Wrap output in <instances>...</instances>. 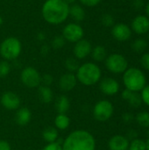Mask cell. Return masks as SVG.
Listing matches in <instances>:
<instances>
[{
  "mask_svg": "<svg viewBox=\"0 0 149 150\" xmlns=\"http://www.w3.org/2000/svg\"><path fill=\"white\" fill-rule=\"evenodd\" d=\"M65 43H66V40L62 37V35H57L52 40L51 45H52V47L54 49H61L63 47Z\"/></svg>",
  "mask_w": 149,
  "mask_h": 150,
  "instance_id": "30",
  "label": "cell"
},
{
  "mask_svg": "<svg viewBox=\"0 0 149 150\" xmlns=\"http://www.w3.org/2000/svg\"><path fill=\"white\" fill-rule=\"evenodd\" d=\"M11 69V66L8 61L3 60L0 61V78H4L7 76Z\"/></svg>",
  "mask_w": 149,
  "mask_h": 150,
  "instance_id": "29",
  "label": "cell"
},
{
  "mask_svg": "<svg viewBox=\"0 0 149 150\" xmlns=\"http://www.w3.org/2000/svg\"><path fill=\"white\" fill-rule=\"evenodd\" d=\"M141 98L143 103H145L148 106H149V85H146L141 93Z\"/></svg>",
  "mask_w": 149,
  "mask_h": 150,
  "instance_id": "32",
  "label": "cell"
},
{
  "mask_svg": "<svg viewBox=\"0 0 149 150\" xmlns=\"http://www.w3.org/2000/svg\"><path fill=\"white\" fill-rule=\"evenodd\" d=\"M90 54H91L93 60L96 62L105 61V59L107 57V51H106L105 47L104 46H101V45L96 46L94 48H92Z\"/></svg>",
  "mask_w": 149,
  "mask_h": 150,
  "instance_id": "22",
  "label": "cell"
},
{
  "mask_svg": "<svg viewBox=\"0 0 149 150\" xmlns=\"http://www.w3.org/2000/svg\"><path fill=\"white\" fill-rule=\"evenodd\" d=\"M42 17L51 25H60L69 16V5L63 0H47L41 8Z\"/></svg>",
  "mask_w": 149,
  "mask_h": 150,
  "instance_id": "1",
  "label": "cell"
},
{
  "mask_svg": "<svg viewBox=\"0 0 149 150\" xmlns=\"http://www.w3.org/2000/svg\"><path fill=\"white\" fill-rule=\"evenodd\" d=\"M61 147L62 150H95L96 140L90 132L79 129L69 134Z\"/></svg>",
  "mask_w": 149,
  "mask_h": 150,
  "instance_id": "2",
  "label": "cell"
},
{
  "mask_svg": "<svg viewBox=\"0 0 149 150\" xmlns=\"http://www.w3.org/2000/svg\"><path fill=\"white\" fill-rule=\"evenodd\" d=\"M112 34L113 38L120 42H124L128 40L132 36V29L131 27L124 23H119L112 26Z\"/></svg>",
  "mask_w": 149,
  "mask_h": 150,
  "instance_id": "11",
  "label": "cell"
},
{
  "mask_svg": "<svg viewBox=\"0 0 149 150\" xmlns=\"http://www.w3.org/2000/svg\"><path fill=\"white\" fill-rule=\"evenodd\" d=\"M0 150H11L10 143L7 141L0 140Z\"/></svg>",
  "mask_w": 149,
  "mask_h": 150,
  "instance_id": "37",
  "label": "cell"
},
{
  "mask_svg": "<svg viewBox=\"0 0 149 150\" xmlns=\"http://www.w3.org/2000/svg\"><path fill=\"white\" fill-rule=\"evenodd\" d=\"M59 133L58 130L54 127H48L42 132V138L47 143L55 142L58 140Z\"/></svg>",
  "mask_w": 149,
  "mask_h": 150,
  "instance_id": "21",
  "label": "cell"
},
{
  "mask_svg": "<svg viewBox=\"0 0 149 150\" xmlns=\"http://www.w3.org/2000/svg\"><path fill=\"white\" fill-rule=\"evenodd\" d=\"M141 65L144 69L149 71V53H145L141 55Z\"/></svg>",
  "mask_w": 149,
  "mask_h": 150,
  "instance_id": "34",
  "label": "cell"
},
{
  "mask_svg": "<svg viewBox=\"0 0 149 150\" xmlns=\"http://www.w3.org/2000/svg\"><path fill=\"white\" fill-rule=\"evenodd\" d=\"M147 134H148V138H149V128H148V132H147Z\"/></svg>",
  "mask_w": 149,
  "mask_h": 150,
  "instance_id": "47",
  "label": "cell"
},
{
  "mask_svg": "<svg viewBox=\"0 0 149 150\" xmlns=\"http://www.w3.org/2000/svg\"><path fill=\"white\" fill-rule=\"evenodd\" d=\"M49 52V46L47 45V44H44L41 46L40 47V54L43 55V56H46Z\"/></svg>",
  "mask_w": 149,
  "mask_h": 150,
  "instance_id": "39",
  "label": "cell"
},
{
  "mask_svg": "<svg viewBox=\"0 0 149 150\" xmlns=\"http://www.w3.org/2000/svg\"><path fill=\"white\" fill-rule=\"evenodd\" d=\"M133 5L134 9H136V10H141V9H142L143 6H144V1H143V0H133Z\"/></svg>",
  "mask_w": 149,
  "mask_h": 150,
  "instance_id": "38",
  "label": "cell"
},
{
  "mask_svg": "<svg viewBox=\"0 0 149 150\" xmlns=\"http://www.w3.org/2000/svg\"><path fill=\"white\" fill-rule=\"evenodd\" d=\"M38 96L40 100L44 104H49L53 101L54 94L49 86L40 85L38 87Z\"/></svg>",
  "mask_w": 149,
  "mask_h": 150,
  "instance_id": "20",
  "label": "cell"
},
{
  "mask_svg": "<svg viewBox=\"0 0 149 150\" xmlns=\"http://www.w3.org/2000/svg\"><path fill=\"white\" fill-rule=\"evenodd\" d=\"M146 13H147V17L149 18V2L146 4Z\"/></svg>",
  "mask_w": 149,
  "mask_h": 150,
  "instance_id": "44",
  "label": "cell"
},
{
  "mask_svg": "<svg viewBox=\"0 0 149 150\" xmlns=\"http://www.w3.org/2000/svg\"><path fill=\"white\" fill-rule=\"evenodd\" d=\"M129 144L130 142L126 137L117 134L110 139L108 142V148L110 150H128Z\"/></svg>",
  "mask_w": 149,
  "mask_h": 150,
  "instance_id": "16",
  "label": "cell"
},
{
  "mask_svg": "<svg viewBox=\"0 0 149 150\" xmlns=\"http://www.w3.org/2000/svg\"><path fill=\"white\" fill-rule=\"evenodd\" d=\"M77 83V78L75 73H65L59 79V87L62 91H72Z\"/></svg>",
  "mask_w": 149,
  "mask_h": 150,
  "instance_id": "15",
  "label": "cell"
},
{
  "mask_svg": "<svg viewBox=\"0 0 149 150\" xmlns=\"http://www.w3.org/2000/svg\"><path fill=\"white\" fill-rule=\"evenodd\" d=\"M3 25V18H2V16L0 15V26Z\"/></svg>",
  "mask_w": 149,
  "mask_h": 150,
  "instance_id": "46",
  "label": "cell"
},
{
  "mask_svg": "<svg viewBox=\"0 0 149 150\" xmlns=\"http://www.w3.org/2000/svg\"><path fill=\"white\" fill-rule=\"evenodd\" d=\"M54 82V77L50 74H44L41 76V83L45 86H50Z\"/></svg>",
  "mask_w": 149,
  "mask_h": 150,
  "instance_id": "33",
  "label": "cell"
},
{
  "mask_svg": "<svg viewBox=\"0 0 149 150\" xmlns=\"http://www.w3.org/2000/svg\"><path fill=\"white\" fill-rule=\"evenodd\" d=\"M139 126L144 128H149V112H141L136 115L135 118Z\"/></svg>",
  "mask_w": 149,
  "mask_h": 150,
  "instance_id": "25",
  "label": "cell"
},
{
  "mask_svg": "<svg viewBox=\"0 0 149 150\" xmlns=\"http://www.w3.org/2000/svg\"><path fill=\"white\" fill-rule=\"evenodd\" d=\"M92 50V46L88 40L82 39L75 43L73 53L77 60H83L90 54Z\"/></svg>",
  "mask_w": 149,
  "mask_h": 150,
  "instance_id": "12",
  "label": "cell"
},
{
  "mask_svg": "<svg viewBox=\"0 0 149 150\" xmlns=\"http://www.w3.org/2000/svg\"><path fill=\"white\" fill-rule=\"evenodd\" d=\"M101 23L106 27L113 26L114 25V18L111 14L105 13L101 17Z\"/></svg>",
  "mask_w": 149,
  "mask_h": 150,
  "instance_id": "31",
  "label": "cell"
},
{
  "mask_svg": "<svg viewBox=\"0 0 149 150\" xmlns=\"http://www.w3.org/2000/svg\"><path fill=\"white\" fill-rule=\"evenodd\" d=\"M99 89L107 96H114L119 91V83L114 78L105 77L100 81Z\"/></svg>",
  "mask_w": 149,
  "mask_h": 150,
  "instance_id": "13",
  "label": "cell"
},
{
  "mask_svg": "<svg viewBox=\"0 0 149 150\" xmlns=\"http://www.w3.org/2000/svg\"><path fill=\"white\" fill-rule=\"evenodd\" d=\"M122 118H123V120L126 121V123H129L130 121H132V120H133V114H132V113H129V112H126V113L123 114Z\"/></svg>",
  "mask_w": 149,
  "mask_h": 150,
  "instance_id": "40",
  "label": "cell"
},
{
  "mask_svg": "<svg viewBox=\"0 0 149 150\" xmlns=\"http://www.w3.org/2000/svg\"><path fill=\"white\" fill-rule=\"evenodd\" d=\"M20 80L27 88H37L41 84V76L33 67H25L20 73Z\"/></svg>",
  "mask_w": 149,
  "mask_h": 150,
  "instance_id": "7",
  "label": "cell"
},
{
  "mask_svg": "<svg viewBox=\"0 0 149 150\" xmlns=\"http://www.w3.org/2000/svg\"><path fill=\"white\" fill-rule=\"evenodd\" d=\"M131 29L137 34H145L149 32V18L145 15L136 16L133 21Z\"/></svg>",
  "mask_w": 149,
  "mask_h": 150,
  "instance_id": "14",
  "label": "cell"
},
{
  "mask_svg": "<svg viewBox=\"0 0 149 150\" xmlns=\"http://www.w3.org/2000/svg\"><path fill=\"white\" fill-rule=\"evenodd\" d=\"M113 112V105L108 100L98 101L93 108V116L99 122H105L111 119Z\"/></svg>",
  "mask_w": 149,
  "mask_h": 150,
  "instance_id": "8",
  "label": "cell"
},
{
  "mask_svg": "<svg viewBox=\"0 0 149 150\" xmlns=\"http://www.w3.org/2000/svg\"><path fill=\"white\" fill-rule=\"evenodd\" d=\"M22 45L16 37L5 38L0 44V54L5 61L16 60L21 54Z\"/></svg>",
  "mask_w": 149,
  "mask_h": 150,
  "instance_id": "5",
  "label": "cell"
},
{
  "mask_svg": "<svg viewBox=\"0 0 149 150\" xmlns=\"http://www.w3.org/2000/svg\"><path fill=\"white\" fill-rule=\"evenodd\" d=\"M64 2H66L68 5L69 4H76V2L77 1V0H63Z\"/></svg>",
  "mask_w": 149,
  "mask_h": 150,
  "instance_id": "43",
  "label": "cell"
},
{
  "mask_svg": "<svg viewBox=\"0 0 149 150\" xmlns=\"http://www.w3.org/2000/svg\"><path fill=\"white\" fill-rule=\"evenodd\" d=\"M69 16L77 23L81 22L85 18V11L82 5L74 4L69 5Z\"/></svg>",
  "mask_w": 149,
  "mask_h": 150,
  "instance_id": "19",
  "label": "cell"
},
{
  "mask_svg": "<svg viewBox=\"0 0 149 150\" xmlns=\"http://www.w3.org/2000/svg\"><path fill=\"white\" fill-rule=\"evenodd\" d=\"M70 125V119L66 114H58L54 119V127L57 130H65Z\"/></svg>",
  "mask_w": 149,
  "mask_h": 150,
  "instance_id": "23",
  "label": "cell"
},
{
  "mask_svg": "<svg viewBox=\"0 0 149 150\" xmlns=\"http://www.w3.org/2000/svg\"><path fill=\"white\" fill-rule=\"evenodd\" d=\"M123 83L126 89L133 91L138 92L147 85V78L142 70L138 68H129L123 75Z\"/></svg>",
  "mask_w": 149,
  "mask_h": 150,
  "instance_id": "4",
  "label": "cell"
},
{
  "mask_svg": "<svg viewBox=\"0 0 149 150\" xmlns=\"http://www.w3.org/2000/svg\"><path fill=\"white\" fill-rule=\"evenodd\" d=\"M148 1H149V0H148Z\"/></svg>",
  "mask_w": 149,
  "mask_h": 150,
  "instance_id": "49",
  "label": "cell"
},
{
  "mask_svg": "<svg viewBox=\"0 0 149 150\" xmlns=\"http://www.w3.org/2000/svg\"><path fill=\"white\" fill-rule=\"evenodd\" d=\"M146 149H147V150H149V138L146 142Z\"/></svg>",
  "mask_w": 149,
  "mask_h": 150,
  "instance_id": "45",
  "label": "cell"
},
{
  "mask_svg": "<svg viewBox=\"0 0 149 150\" xmlns=\"http://www.w3.org/2000/svg\"><path fill=\"white\" fill-rule=\"evenodd\" d=\"M126 101L129 104V105H131L133 108H138L142 103L141 95H139L137 92H132Z\"/></svg>",
  "mask_w": 149,
  "mask_h": 150,
  "instance_id": "27",
  "label": "cell"
},
{
  "mask_svg": "<svg viewBox=\"0 0 149 150\" xmlns=\"http://www.w3.org/2000/svg\"><path fill=\"white\" fill-rule=\"evenodd\" d=\"M105 66L110 72L121 74L128 69V62L124 55L115 53L106 57Z\"/></svg>",
  "mask_w": 149,
  "mask_h": 150,
  "instance_id": "6",
  "label": "cell"
},
{
  "mask_svg": "<svg viewBox=\"0 0 149 150\" xmlns=\"http://www.w3.org/2000/svg\"><path fill=\"white\" fill-rule=\"evenodd\" d=\"M42 150H62V147L61 144L55 142L48 143L42 149Z\"/></svg>",
  "mask_w": 149,
  "mask_h": 150,
  "instance_id": "35",
  "label": "cell"
},
{
  "mask_svg": "<svg viewBox=\"0 0 149 150\" xmlns=\"http://www.w3.org/2000/svg\"><path fill=\"white\" fill-rule=\"evenodd\" d=\"M84 35V31L83 27L76 22L68 23L66 25L62 30V37L66 41L76 43L83 39Z\"/></svg>",
  "mask_w": 149,
  "mask_h": 150,
  "instance_id": "9",
  "label": "cell"
},
{
  "mask_svg": "<svg viewBox=\"0 0 149 150\" xmlns=\"http://www.w3.org/2000/svg\"><path fill=\"white\" fill-rule=\"evenodd\" d=\"M147 47H148V42L146 40L142 38L136 39L132 44V48L136 53H142L146 50Z\"/></svg>",
  "mask_w": 149,
  "mask_h": 150,
  "instance_id": "26",
  "label": "cell"
},
{
  "mask_svg": "<svg viewBox=\"0 0 149 150\" xmlns=\"http://www.w3.org/2000/svg\"><path fill=\"white\" fill-rule=\"evenodd\" d=\"M70 102L67 96L61 95L59 96L54 103V108L58 114H66V112L69 110Z\"/></svg>",
  "mask_w": 149,
  "mask_h": 150,
  "instance_id": "18",
  "label": "cell"
},
{
  "mask_svg": "<svg viewBox=\"0 0 149 150\" xmlns=\"http://www.w3.org/2000/svg\"><path fill=\"white\" fill-rule=\"evenodd\" d=\"M148 40H149V32H148Z\"/></svg>",
  "mask_w": 149,
  "mask_h": 150,
  "instance_id": "48",
  "label": "cell"
},
{
  "mask_svg": "<svg viewBox=\"0 0 149 150\" xmlns=\"http://www.w3.org/2000/svg\"><path fill=\"white\" fill-rule=\"evenodd\" d=\"M37 40H40V41L45 40H46V34H45V33H43V32L38 33V34H37Z\"/></svg>",
  "mask_w": 149,
  "mask_h": 150,
  "instance_id": "41",
  "label": "cell"
},
{
  "mask_svg": "<svg viewBox=\"0 0 149 150\" xmlns=\"http://www.w3.org/2000/svg\"><path fill=\"white\" fill-rule=\"evenodd\" d=\"M77 81L86 86H91L99 82L102 76L101 69L93 62H85L76 72Z\"/></svg>",
  "mask_w": 149,
  "mask_h": 150,
  "instance_id": "3",
  "label": "cell"
},
{
  "mask_svg": "<svg viewBox=\"0 0 149 150\" xmlns=\"http://www.w3.org/2000/svg\"><path fill=\"white\" fill-rule=\"evenodd\" d=\"M128 136L130 138H133V140H134V139H136V136H138V134H137V132H135L133 130H131V131L128 132Z\"/></svg>",
  "mask_w": 149,
  "mask_h": 150,
  "instance_id": "42",
  "label": "cell"
},
{
  "mask_svg": "<svg viewBox=\"0 0 149 150\" xmlns=\"http://www.w3.org/2000/svg\"><path fill=\"white\" fill-rule=\"evenodd\" d=\"M0 103L8 111L18 110L20 106V98L13 91H5L0 98Z\"/></svg>",
  "mask_w": 149,
  "mask_h": 150,
  "instance_id": "10",
  "label": "cell"
},
{
  "mask_svg": "<svg viewBox=\"0 0 149 150\" xmlns=\"http://www.w3.org/2000/svg\"><path fill=\"white\" fill-rule=\"evenodd\" d=\"M64 65H65V68L67 69V70L70 73H76L77 71L78 68L80 67L79 62L76 57L67 58L64 62Z\"/></svg>",
  "mask_w": 149,
  "mask_h": 150,
  "instance_id": "24",
  "label": "cell"
},
{
  "mask_svg": "<svg viewBox=\"0 0 149 150\" xmlns=\"http://www.w3.org/2000/svg\"><path fill=\"white\" fill-rule=\"evenodd\" d=\"M15 121L19 126L27 125L32 119V112L27 107H19L15 114Z\"/></svg>",
  "mask_w": 149,
  "mask_h": 150,
  "instance_id": "17",
  "label": "cell"
},
{
  "mask_svg": "<svg viewBox=\"0 0 149 150\" xmlns=\"http://www.w3.org/2000/svg\"><path fill=\"white\" fill-rule=\"evenodd\" d=\"M128 150H147L146 149V142L141 139H134L129 144Z\"/></svg>",
  "mask_w": 149,
  "mask_h": 150,
  "instance_id": "28",
  "label": "cell"
},
{
  "mask_svg": "<svg viewBox=\"0 0 149 150\" xmlns=\"http://www.w3.org/2000/svg\"><path fill=\"white\" fill-rule=\"evenodd\" d=\"M80 3L87 7H95L101 3L102 0H79Z\"/></svg>",
  "mask_w": 149,
  "mask_h": 150,
  "instance_id": "36",
  "label": "cell"
}]
</instances>
